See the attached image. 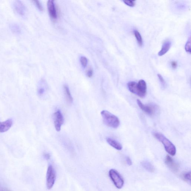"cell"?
Wrapping results in <instances>:
<instances>
[{"instance_id": "cell-8", "label": "cell", "mask_w": 191, "mask_h": 191, "mask_svg": "<svg viewBox=\"0 0 191 191\" xmlns=\"http://www.w3.org/2000/svg\"><path fill=\"white\" fill-rule=\"evenodd\" d=\"M165 163L168 167L173 172H177L178 171L179 169V165L170 156H166V159H165Z\"/></svg>"}, {"instance_id": "cell-11", "label": "cell", "mask_w": 191, "mask_h": 191, "mask_svg": "<svg viewBox=\"0 0 191 191\" xmlns=\"http://www.w3.org/2000/svg\"><path fill=\"white\" fill-rule=\"evenodd\" d=\"M13 123V120L11 119H9L5 121L0 122V132L8 131L11 128Z\"/></svg>"}, {"instance_id": "cell-23", "label": "cell", "mask_w": 191, "mask_h": 191, "mask_svg": "<svg viewBox=\"0 0 191 191\" xmlns=\"http://www.w3.org/2000/svg\"><path fill=\"white\" fill-rule=\"evenodd\" d=\"M123 2L129 6L133 7L135 5V1H123Z\"/></svg>"}, {"instance_id": "cell-17", "label": "cell", "mask_w": 191, "mask_h": 191, "mask_svg": "<svg viewBox=\"0 0 191 191\" xmlns=\"http://www.w3.org/2000/svg\"><path fill=\"white\" fill-rule=\"evenodd\" d=\"M10 28L12 32L13 33L19 34H21V29L20 25L16 23H12L10 24Z\"/></svg>"}, {"instance_id": "cell-6", "label": "cell", "mask_w": 191, "mask_h": 191, "mask_svg": "<svg viewBox=\"0 0 191 191\" xmlns=\"http://www.w3.org/2000/svg\"><path fill=\"white\" fill-rule=\"evenodd\" d=\"M138 105L143 111L149 115H154L158 109L157 106L154 105H145L143 104L140 100H137Z\"/></svg>"}, {"instance_id": "cell-3", "label": "cell", "mask_w": 191, "mask_h": 191, "mask_svg": "<svg viewBox=\"0 0 191 191\" xmlns=\"http://www.w3.org/2000/svg\"><path fill=\"white\" fill-rule=\"evenodd\" d=\"M109 175L110 178L117 188L121 189L123 187L124 181L123 177L117 170L114 169L110 170Z\"/></svg>"}, {"instance_id": "cell-29", "label": "cell", "mask_w": 191, "mask_h": 191, "mask_svg": "<svg viewBox=\"0 0 191 191\" xmlns=\"http://www.w3.org/2000/svg\"><path fill=\"white\" fill-rule=\"evenodd\" d=\"M44 157L46 159L48 160L50 158L51 155L49 154H45L44 155Z\"/></svg>"}, {"instance_id": "cell-27", "label": "cell", "mask_w": 191, "mask_h": 191, "mask_svg": "<svg viewBox=\"0 0 191 191\" xmlns=\"http://www.w3.org/2000/svg\"><path fill=\"white\" fill-rule=\"evenodd\" d=\"M126 162L127 164L128 165V166H132V160L130 158L128 157V156H127V157L126 158Z\"/></svg>"}, {"instance_id": "cell-19", "label": "cell", "mask_w": 191, "mask_h": 191, "mask_svg": "<svg viewBox=\"0 0 191 191\" xmlns=\"http://www.w3.org/2000/svg\"><path fill=\"white\" fill-rule=\"evenodd\" d=\"M191 172H188L184 173L182 175V178L187 183H191Z\"/></svg>"}, {"instance_id": "cell-30", "label": "cell", "mask_w": 191, "mask_h": 191, "mask_svg": "<svg viewBox=\"0 0 191 191\" xmlns=\"http://www.w3.org/2000/svg\"></svg>"}, {"instance_id": "cell-13", "label": "cell", "mask_w": 191, "mask_h": 191, "mask_svg": "<svg viewBox=\"0 0 191 191\" xmlns=\"http://www.w3.org/2000/svg\"><path fill=\"white\" fill-rule=\"evenodd\" d=\"M171 45V43L170 41H166L163 44L161 50L158 53L159 56H162L165 55L169 50Z\"/></svg>"}, {"instance_id": "cell-24", "label": "cell", "mask_w": 191, "mask_h": 191, "mask_svg": "<svg viewBox=\"0 0 191 191\" xmlns=\"http://www.w3.org/2000/svg\"><path fill=\"white\" fill-rule=\"evenodd\" d=\"M34 2L35 3L36 6L37 7L40 11H44V8H43L42 5H41L40 2L39 1H34Z\"/></svg>"}, {"instance_id": "cell-14", "label": "cell", "mask_w": 191, "mask_h": 191, "mask_svg": "<svg viewBox=\"0 0 191 191\" xmlns=\"http://www.w3.org/2000/svg\"><path fill=\"white\" fill-rule=\"evenodd\" d=\"M129 90L134 94L139 96V93L137 88V83L135 82H130L127 84Z\"/></svg>"}, {"instance_id": "cell-1", "label": "cell", "mask_w": 191, "mask_h": 191, "mask_svg": "<svg viewBox=\"0 0 191 191\" xmlns=\"http://www.w3.org/2000/svg\"><path fill=\"white\" fill-rule=\"evenodd\" d=\"M154 136L158 140L162 143L165 150L168 154L172 156L175 155L176 153V147L171 141L159 132H154Z\"/></svg>"}, {"instance_id": "cell-15", "label": "cell", "mask_w": 191, "mask_h": 191, "mask_svg": "<svg viewBox=\"0 0 191 191\" xmlns=\"http://www.w3.org/2000/svg\"><path fill=\"white\" fill-rule=\"evenodd\" d=\"M143 167L150 173H154L155 171L154 166L151 163L147 161H143L141 162Z\"/></svg>"}, {"instance_id": "cell-22", "label": "cell", "mask_w": 191, "mask_h": 191, "mask_svg": "<svg viewBox=\"0 0 191 191\" xmlns=\"http://www.w3.org/2000/svg\"><path fill=\"white\" fill-rule=\"evenodd\" d=\"M158 76L160 82H161V85L162 86L163 88L166 87V82H165L164 79H163L162 76L161 75L159 74H158Z\"/></svg>"}, {"instance_id": "cell-26", "label": "cell", "mask_w": 191, "mask_h": 191, "mask_svg": "<svg viewBox=\"0 0 191 191\" xmlns=\"http://www.w3.org/2000/svg\"><path fill=\"white\" fill-rule=\"evenodd\" d=\"M87 76L89 78H90V77L92 76L93 75V71L91 69H89L87 72L86 74Z\"/></svg>"}, {"instance_id": "cell-10", "label": "cell", "mask_w": 191, "mask_h": 191, "mask_svg": "<svg viewBox=\"0 0 191 191\" xmlns=\"http://www.w3.org/2000/svg\"><path fill=\"white\" fill-rule=\"evenodd\" d=\"M137 88L139 92V96L141 98L145 97L147 92V85L146 82L143 80H139L137 83Z\"/></svg>"}, {"instance_id": "cell-4", "label": "cell", "mask_w": 191, "mask_h": 191, "mask_svg": "<svg viewBox=\"0 0 191 191\" xmlns=\"http://www.w3.org/2000/svg\"><path fill=\"white\" fill-rule=\"evenodd\" d=\"M56 172L51 165L48 166L46 174V186L49 190L52 188L55 181Z\"/></svg>"}, {"instance_id": "cell-5", "label": "cell", "mask_w": 191, "mask_h": 191, "mask_svg": "<svg viewBox=\"0 0 191 191\" xmlns=\"http://www.w3.org/2000/svg\"><path fill=\"white\" fill-rule=\"evenodd\" d=\"M13 8L15 13L21 17L26 15L27 8L25 5L20 1H15L13 4Z\"/></svg>"}, {"instance_id": "cell-25", "label": "cell", "mask_w": 191, "mask_h": 191, "mask_svg": "<svg viewBox=\"0 0 191 191\" xmlns=\"http://www.w3.org/2000/svg\"><path fill=\"white\" fill-rule=\"evenodd\" d=\"M45 92V89L43 87H40L38 90V94L40 96H42L44 94Z\"/></svg>"}, {"instance_id": "cell-12", "label": "cell", "mask_w": 191, "mask_h": 191, "mask_svg": "<svg viewBox=\"0 0 191 191\" xmlns=\"http://www.w3.org/2000/svg\"><path fill=\"white\" fill-rule=\"evenodd\" d=\"M106 141L110 146L117 150L121 151L123 149V146L121 144L114 139L111 138H107L106 139Z\"/></svg>"}, {"instance_id": "cell-7", "label": "cell", "mask_w": 191, "mask_h": 191, "mask_svg": "<svg viewBox=\"0 0 191 191\" xmlns=\"http://www.w3.org/2000/svg\"><path fill=\"white\" fill-rule=\"evenodd\" d=\"M54 126L57 131L59 132L61 130L62 125L64 122V118L61 111L58 110L54 115Z\"/></svg>"}, {"instance_id": "cell-18", "label": "cell", "mask_w": 191, "mask_h": 191, "mask_svg": "<svg viewBox=\"0 0 191 191\" xmlns=\"http://www.w3.org/2000/svg\"><path fill=\"white\" fill-rule=\"evenodd\" d=\"M134 34H135L136 39L139 45L141 47L143 45V40L141 34L137 30L134 31Z\"/></svg>"}, {"instance_id": "cell-16", "label": "cell", "mask_w": 191, "mask_h": 191, "mask_svg": "<svg viewBox=\"0 0 191 191\" xmlns=\"http://www.w3.org/2000/svg\"><path fill=\"white\" fill-rule=\"evenodd\" d=\"M64 92L65 97L67 101L70 104L73 102V99L71 94L69 88L68 86L65 85L64 86Z\"/></svg>"}, {"instance_id": "cell-20", "label": "cell", "mask_w": 191, "mask_h": 191, "mask_svg": "<svg viewBox=\"0 0 191 191\" xmlns=\"http://www.w3.org/2000/svg\"><path fill=\"white\" fill-rule=\"evenodd\" d=\"M80 63L82 66L85 68L86 67L88 63V60L87 58L85 57L82 56L80 59Z\"/></svg>"}, {"instance_id": "cell-2", "label": "cell", "mask_w": 191, "mask_h": 191, "mask_svg": "<svg viewBox=\"0 0 191 191\" xmlns=\"http://www.w3.org/2000/svg\"><path fill=\"white\" fill-rule=\"evenodd\" d=\"M101 115L103 121L107 126L113 128H117L119 126L120 121L115 115L106 110L101 111Z\"/></svg>"}, {"instance_id": "cell-9", "label": "cell", "mask_w": 191, "mask_h": 191, "mask_svg": "<svg viewBox=\"0 0 191 191\" xmlns=\"http://www.w3.org/2000/svg\"><path fill=\"white\" fill-rule=\"evenodd\" d=\"M47 6L50 16L53 19H56L57 18V13L54 1L49 0L48 1Z\"/></svg>"}, {"instance_id": "cell-21", "label": "cell", "mask_w": 191, "mask_h": 191, "mask_svg": "<svg viewBox=\"0 0 191 191\" xmlns=\"http://www.w3.org/2000/svg\"><path fill=\"white\" fill-rule=\"evenodd\" d=\"M185 49L187 52L191 53V41L190 38L187 41L185 45Z\"/></svg>"}, {"instance_id": "cell-28", "label": "cell", "mask_w": 191, "mask_h": 191, "mask_svg": "<svg viewBox=\"0 0 191 191\" xmlns=\"http://www.w3.org/2000/svg\"><path fill=\"white\" fill-rule=\"evenodd\" d=\"M171 64L172 68H173L175 69L177 68V62L175 61L172 62Z\"/></svg>"}]
</instances>
